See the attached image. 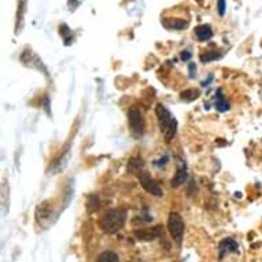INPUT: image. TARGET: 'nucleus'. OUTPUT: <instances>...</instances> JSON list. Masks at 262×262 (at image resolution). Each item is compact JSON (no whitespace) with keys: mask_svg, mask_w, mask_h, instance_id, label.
<instances>
[{"mask_svg":"<svg viewBox=\"0 0 262 262\" xmlns=\"http://www.w3.org/2000/svg\"><path fill=\"white\" fill-rule=\"evenodd\" d=\"M156 117H158V124H160L161 132L164 133L166 141H170L176 136L177 132V121L170 112L164 104H158L155 109Z\"/></svg>","mask_w":262,"mask_h":262,"instance_id":"1","label":"nucleus"},{"mask_svg":"<svg viewBox=\"0 0 262 262\" xmlns=\"http://www.w3.org/2000/svg\"><path fill=\"white\" fill-rule=\"evenodd\" d=\"M126 212L124 209H114L107 212L100 219V228L106 233H116L124 227Z\"/></svg>","mask_w":262,"mask_h":262,"instance_id":"2","label":"nucleus"},{"mask_svg":"<svg viewBox=\"0 0 262 262\" xmlns=\"http://www.w3.org/2000/svg\"><path fill=\"white\" fill-rule=\"evenodd\" d=\"M168 229H169L172 238L177 244L181 243L183 240V235H184V223H183V219L179 213L176 212H172L169 214V219H168Z\"/></svg>","mask_w":262,"mask_h":262,"instance_id":"3","label":"nucleus"},{"mask_svg":"<svg viewBox=\"0 0 262 262\" xmlns=\"http://www.w3.org/2000/svg\"><path fill=\"white\" fill-rule=\"evenodd\" d=\"M137 179H139V181H140L141 187L146 189L148 194L154 195V196H162V195H164L162 188L158 185V183H156L155 180L148 175V172H146V170H140V172L137 173Z\"/></svg>","mask_w":262,"mask_h":262,"instance_id":"4","label":"nucleus"},{"mask_svg":"<svg viewBox=\"0 0 262 262\" xmlns=\"http://www.w3.org/2000/svg\"><path fill=\"white\" fill-rule=\"evenodd\" d=\"M128 118H129V126H131L132 132L136 136H141L144 133V120H143L140 109H137L136 106L131 107L128 113Z\"/></svg>","mask_w":262,"mask_h":262,"instance_id":"5","label":"nucleus"},{"mask_svg":"<svg viewBox=\"0 0 262 262\" xmlns=\"http://www.w3.org/2000/svg\"><path fill=\"white\" fill-rule=\"evenodd\" d=\"M21 61H22L26 66L36 69V70H39V72H43V73L48 77V72H47V69L44 66V63L41 62V59H40L32 49H25L24 53H22V55H21Z\"/></svg>","mask_w":262,"mask_h":262,"instance_id":"6","label":"nucleus"},{"mask_svg":"<svg viewBox=\"0 0 262 262\" xmlns=\"http://www.w3.org/2000/svg\"><path fill=\"white\" fill-rule=\"evenodd\" d=\"M161 235H162V228L161 227H155V228L152 229H140V231L135 232V236L143 240V242H151L154 239L160 238Z\"/></svg>","mask_w":262,"mask_h":262,"instance_id":"7","label":"nucleus"},{"mask_svg":"<svg viewBox=\"0 0 262 262\" xmlns=\"http://www.w3.org/2000/svg\"><path fill=\"white\" fill-rule=\"evenodd\" d=\"M219 251H220V258H223L224 255L228 254V252H239V244L231 238L224 239V240L220 242Z\"/></svg>","mask_w":262,"mask_h":262,"instance_id":"8","label":"nucleus"},{"mask_svg":"<svg viewBox=\"0 0 262 262\" xmlns=\"http://www.w3.org/2000/svg\"><path fill=\"white\" fill-rule=\"evenodd\" d=\"M162 25L166 29L170 30H183L188 26V21L183 18H164Z\"/></svg>","mask_w":262,"mask_h":262,"instance_id":"9","label":"nucleus"},{"mask_svg":"<svg viewBox=\"0 0 262 262\" xmlns=\"http://www.w3.org/2000/svg\"><path fill=\"white\" fill-rule=\"evenodd\" d=\"M26 9V0H18V11H17V21H15V33H21L24 28V15Z\"/></svg>","mask_w":262,"mask_h":262,"instance_id":"10","label":"nucleus"},{"mask_svg":"<svg viewBox=\"0 0 262 262\" xmlns=\"http://www.w3.org/2000/svg\"><path fill=\"white\" fill-rule=\"evenodd\" d=\"M195 36L199 41H207L213 37V30L209 25H199L195 28Z\"/></svg>","mask_w":262,"mask_h":262,"instance_id":"11","label":"nucleus"},{"mask_svg":"<svg viewBox=\"0 0 262 262\" xmlns=\"http://www.w3.org/2000/svg\"><path fill=\"white\" fill-rule=\"evenodd\" d=\"M187 179H188V173H187V169H185L184 166V168H181V169H179L176 172L175 177L170 181V185H172L173 188H177L180 185L184 184L185 181H187Z\"/></svg>","mask_w":262,"mask_h":262,"instance_id":"12","label":"nucleus"},{"mask_svg":"<svg viewBox=\"0 0 262 262\" xmlns=\"http://www.w3.org/2000/svg\"><path fill=\"white\" fill-rule=\"evenodd\" d=\"M216 109L221 113L228 112L229 110V103H228V100H225V97L223 96L221 89H219L217 93H216Z\"/></svg>","mask_w":262,"mask_h":262,"instance_id":"13","label":"nucleus"},{"mask_svg":"<svg viewBox=\"0 0 262 262\" xmlns=\"http://www.w3.org/2000/svg\"><path fill=\"white\" fill-rule=\"evenodd\" d=\"M59 32H61V36H62L63 40H65V44H66V45H69V44L73 41V32L69 29L68 25H61V26H59Z\"/></svg>","mask_w":262,"mask_h":262,"instance_id":"14","label":"nucleus"},{"mask_svg":"<svg viewBox=\"0 0 262 262\" xmlns=\"http://www.w3.org/2000/svg\"><path fill=\"white\" fill-rule=\"evenodd\" d=\"M199 95V89H194V88H192V89H185V91L181 92V99L185 100V102H192L195 99H198Z\"/></svg>","mask_w":262,"mask_h":262,"instance_id":"15","label":"nucleus"},{"mask_svg":"<svg viewBox=\"0 0 262 262\" xmlns=\"http://www.w3.org/2000/svg\"><path fill=\"white\" fill-rule=\"evenodd\" d=\"M96 262H120L118 255L113 251H104L97 257Z\"/></svg>","mask_w":262,"mask_h":262,"instance_id":"16","label":"nucleus"},{"mask_svg":"<svg viewBox=\"0 0 262 262\" xmlns=\"http://www.w3.org/2000/svg\"><path fill=\"white\" fill-rule=\"evenodd\" d=\"M223 57V54L217 53V51H210V53L202 54L200 55V62H212V61H216V59H220Z\"/></svg>","mask_w":262,"mask_h":262,"instance_id":"17","label":"nucleus"},{"mask_svg":"<svg viewBox=\"0 0 262 262\" xmlns=\"http://www.w3.org/2000/svg\"><path fill=\"white\" fill-rule=\"evenodd\" d=\"M128 168H129L131 172H135V173L137 175V173L143 169V161H141L140 158H132V160L129 161V165H128Z\"/></svg>","mask_w":262,"mask_h":262,"instance_id":"18","label":"nucleus"},{"mask_svg":"<svg viewBox=\"0 0 262 262\" xmlns=\"http://www.w3.org/2000/svg\"><path fill=\"white\" fill-rule=\"evenodd\" d=\"M87 207H88V212H95V210L99 207V198H97V195H89L88 196V203H87Z\"/></svg>","mask_w":262,"mask_h":262,"instance_id":"19","label":"nucleus"},{"mask_svg":"<svg viewBox=\"0 0 262 262\" xmlns=\"http://www.w3.org/2000/svg\"><path fill=\"white\" fill-rule=\"evenodd\" d=\"M217 10H219L220 15L225 14V10H227V3H225V0H217Z\"/></svg>","mask_w":262,"mask_h":262,"instance_id":"20","label":"nucleus"},{"mask_svg":"<svg viewBox=\"0 0 262 262\" xmlns=\"http://www.w3.org/2000/svg\"><path fill=\"white\" fill-rule=\"evenodd\" d=\"M168 161H169V156L168 155H164L161 160L158 161H154V166H156V168H161V166H165L166 164H168Z\"/></svg>","mask_w":262,"mask_h":262,"instance_id":"21","label":"nucleus"},{"mask_svg":"<svg viewBox=\"0 0 262 262\" xmlns=\"http://www.w3.org/2000/svg\"><path fill=\"white\" fill-rule=\"evenodd\" d=\"M81 2L83 0H69V9H70V11H74V9H77Z\"/></svg>","mask_w":262,"mask_h":262,"instance_id":"22","label":"nucleus"},{"mask_svg":"<svg viewBox=\"0 0 262 262\" xmlns=\"http://www.w3.org/2000/svg\"><path fill=\"white\" fill-rule=\"evenodd\" d=\"M188 70H189V77L194 78L195 77V72H196V66H195V63H189Z\"/></svg>","mask_w":262,"mask_h":262,"instance_id":"23","label":"nucleus"},{"mask_svg":"<svg viewBox=\"0 0 262 262\" xmlns=\"http://www.w3.org/2000/svg\"><path fill=\"white\" fill-rule=\"evenodd\" d=\"M191 57H192V54L189 53V51H183L181 53V59L183 61H188V59H191Z\"/></svg>","mask_w":262,"mask_h":262,"instance_id":"24","label":"nucleus"}]
</instances>
